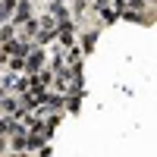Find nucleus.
<instances>
[{
	"instance_id": "nucleus-1",
	"label": "nucleus",
	"mask_w": 157,
	"mask_h": 157,
	"mask_svg": "<svg viewBox=\"0 0 157 157\" xmlns=\"http://www.w3.org/2000/svg\"><path fill=\"white\" fill-rule=\"evenodd\" d=\"M13 157H29V154H25V151H16V154H13Z\"/></svg>"
}]
</instances>
